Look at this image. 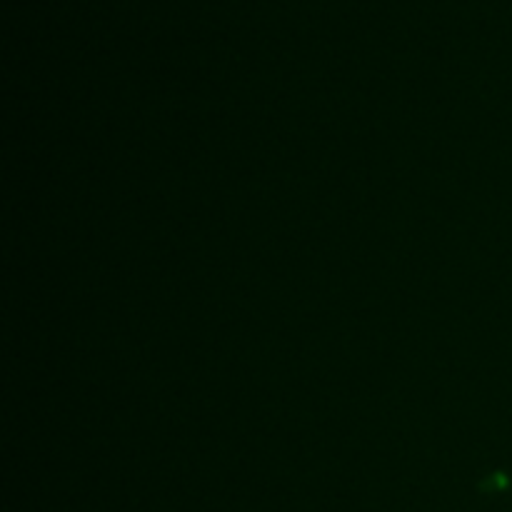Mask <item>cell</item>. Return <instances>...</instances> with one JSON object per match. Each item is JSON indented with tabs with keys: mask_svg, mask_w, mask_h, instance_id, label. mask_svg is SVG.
<instances>
[]
</instances>
